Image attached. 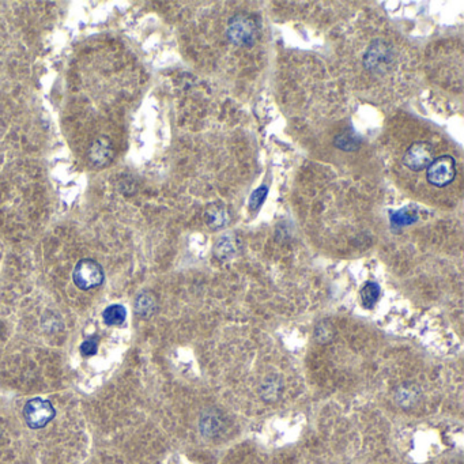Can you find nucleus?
<instances>
[{
    "mask_svg": "<svg viewBox=\"0 0 464 464\" xmlns=\"http://www.w3.org/2000/svg\"><path fill=\"white\" fill-rule=\"evenodd\" d=\"M226 34L229 41L237 47H252L258 40V25L254 18L237 14L230 18Z\"/></svg>",
    "mask_w": 464,
    "mask_h": 464,
    "instance_id": "1",
    "label": "nucleus"
},
{
    "mask_svg": "<svg viewBox=\"0 0 464 464\" xmlns=\"http://www.w3.org/2000/svg\"><path fill=\"white\" fill-rule=\"evenodd\" d=\"M393 63H395V52L392 47L382 40L373 41L364 56L365 67L374 74L388 73L393 66Z\"/></svg>",
    "mask_w": 464,
    "mask_h": 464,
    "instance_id": "2",
    "label": "nucleus"
},
{
    "mask_svg": "<svg viewBox=\"0 0 464 464\" xmlns=\"http://www.w3.org/2000/svg\"><path fill=\"white\" fill-rule=\"evenodd\" d=\"M455 176H456V162L451 156L435 158L426 171L428 182L432 186L439 188L450 186L454 182Z\"/></svg>",
    "mask_w": 464,
    "mask_h": 464,
    "instance_id": "3",
    "label": "nucleus"
},
{
    "mask_svg": "<svg viewBox=\"0 0 464 464\" xmlns=\"http://www.w3.org/2000/svg\"><path fill=\"white\" fill-rule=\"evenodd\" d=\"M23 417L32 429H41L53 419L55 408L48 400L36 398L26 403Z\"/></svg>",
    "mask_w": 464,
    "mask_h": 464,
    "instance_id": "4",
    "label": "nucleus"
},
{
    "mask_svg": "<svg viewBox=\"0 0 464 464\" xmlns=\"http://www.w3.org/2000/svg\"><path fill=\"white\" fill-rule=\"evenodd\" d=\"M73 278L74 283L81 290H90L102 283L103 271L97 262H94L92 259H82L75 266Z\"/></svg>",
    "mask_w": 464,
    "mask_h": 464,
    "instance_id": "5",
    "label": "nucleus"
},
{
    "mask_svg": "<svg viewBox=\"0 0 464 464\" xmlns=\"http://www.w3.org/2000/svg\"><path fill=\"white\" fill-rule=\"evenodd\" d=\"M435 160V151L432 145L426 142H415L413 143L403 157V164L415 172L428 169V167Z\"/></svg>",
    "mask_w": 464,
    "mask_h": 464,
    "instance_id": "6",
    "label": "nucleus"
},
{
    "mask_svg": "<svg viewBox=\"0 0 464 464\" xmlns=\"http://www.w3.org/2000/svg\"><path fill=\"white\" fill-rule=\"evenodd\" d=\"M199 426H200V432L203 436L208 439H214V437H218L225 430L226 419L221 411L215 408H210L202 414Z\"/></svg>",
    "mask_w": 464,
    "mask_h": 464,
    "instance_id": "7",
    "label": "nucleus"
},
{
    "mask_svg": "<svg viewBox=\"0 0 464 464\" xmlns=\"http://www.w3.org/2000/svg\"><path fill=\"white\" fill-rule=\"evenodd\" d=\"M239 251V241L233 236H226L218 240V243L214 247V254L221 260L232 259Z\"/></svg>",
    "mask_w": 464,
    "mask_h": 464,
    "instance_id": "8",
    "label": "nucleus"
},
{
    "mask_svg": "<svg viewBox=\"0 0 464 464\" xmlns=\"http://www.w3.org/2000/svg\"><path fill=\"white\" fill-rule=\"evenodd\" d=\"M283 391V382L278 376H270L265 380V382L260 387V396L269 402H277Z\"/></svg>",
    "mask_w": 464,
    "mask_h": 464,
    "instance_id": "9",
    "label": "nucleus"
},
{
    "mask_svg": "<svg viewBox=\"0 0 464 464\" xmlns=\"http://www.w3.org/2000/svg\"><path fill=\"white\" fill-rule=\"evenodd\" d=\"M229 221H230L229 212L222 206H212L206 212V222L214 230L225 228L229 223Z\"/></svg>",
    "mask_w": 464,
    "mask_h": 464,
    "instance_id": "10",
    "label": "nucleus"
},
{
    "mask_svg": "<svg viewBox=\"0 0 464 464\" xmlns=\"http://www.w3.org/2000/svg\"><path fill=\"white\" fill-rule=\"evenodd\" d=\"M418 399H419V392L413 385H407V384L402 385L395 392V400L403 408L413 407L418 402Z\"/></svg>",
    "mask_w": 464,
    "mask_h": 464,
    "instance_id": "11",
    "label": "nucleus"
},
{
    "mask_svg": "<svg viewBox=\"0 0 464 464\" xmlns=\"http://www.w3.org/2000/svg\"><path fill=\"white\" fill-rule=\"evenodd\" d=\"M112 157V149L109 143L105 139H98L90 150V161L98 167L105 165L109 162V158Z\"/></svg>",
    "mask_w": 464,
    "mask_h": 464,
    "instance_id": "12",
    "label": "nucleus"
},
{
    "mask_svg": "<svg viewBox=\"0 0 464 464\" xmlns=\"http://www.w3.org/2000/svg\"><path fill=\"white\" fill-rule=\"evenodd\" d=\"M418 219V214L411 207H404L399 211L391 212V223L393 226H407Z\"/></svg>",
    "mask_w": 464,
    "mask_h": 464,
    "instance_id": "13",
    "label": "nucleus"
},
{
    "mask_svg": "<svg viewBox=\"0 0 464 464\" xmlns=\"http://www.w3.org/2000/svg\"><path fill=\"white\" fill-rule=\"evenodd\" d=\"M125 316H127V310L121 305H110L102 313V317L106 326H119L125 320Z\"/></svg>",
    "mask_w": 464,
    "mask_h": 464,
    "instance_id": "14",
    "label": "nucleus"
},
{
    "mask_svg": "<svg viewBox=\"0 0 464 464\" xmlns=\"http://www.w3.org/2000/svg\"><path fill=\"white\" fill-rule=\"evenodd\" d=\"M136 312L141 315V316H150L154 313L156 308H157V301H156V297L146 291L143 294H141L136 300Z\"/></svg>",
    "mask_w": 464,
    "mask_h": 464,
    "instance_id": "15",
    "label": "nucleus"
},
{
    "mask_svg": "<svg viewBox=\"0 0 464 464\" xmlns=\"http://www.w3.org/2000/svg\"><path fill=\"white\" fill-rule=\"evenodd\" d=\"M380 297V287L376 282H367L361 289V300L365 308L373 309Z\"/></svg>",
    "mask_w": 464,
    "mask_h": 464,
    "instance_id": "16",
    "label": "nucleus"
},
{
    "mask_svg": "<svg viewBox=\"0 0 464 464\" xmlns=\"http://www.w3.org/2000/svg\"><path fill=\"white\" fill-rule=\"evenodd\" d=\"M335 146L341 150H345V151H353V150H357L361 141L360 138L354 136V135H349V134H343V135H338L337 139H335Z\"/></svg>",
    "mask_w": 464,
    "mask_h": 464,
    "instance_id": "17",
    "label": "nucleus"
},
{
    "mask_svg": "<svg viewBox=\"0 0 464 464\" xmlns=\"http://www.w3.org/2000/svg\"><path fill=\"white\" fill-rule=\"evenodd\" d=\"M267 192H269V188H267V186H260V188H258V189L252 193V196H251V199H249V208H251V210H258V208L262 206V203L265 202V199H266V196H267Z\"/></svg>",
    "mask_w": 464,
    "mask_h": 464,
    "instance_id": "18",
    "label": "nucleus"
},
{
    "mask_svg": "<svg viewBox=\"0 0 464 464\" xmlns=\"http://www.w3.org/2000/svg\"><path fill=\"white\" fill-rule=\"evenodd\" d=\"M97 349H98V343L95 339H88L81 346V352L84 356H94L97 353Z\"/></svg>",
    "mask_w": 464,
    "mask_h": 464,
    "instance_id": "19",
    "label": "nucleus"
}]
</instances>
